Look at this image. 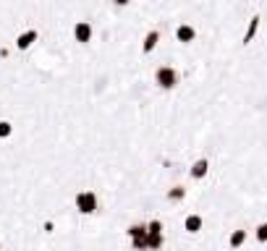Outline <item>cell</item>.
<instances>
[{
    "mask_svg": "<svg viewBox=\"0 0 267 251\" xmlns=\"http://www.w3.org/2000/svg\"><path fill=\"white\" fill-rule=\"evenodd\" d=\"M194 37H197V32H194V26H189V24H181L176 29V40L178 42H194Z\"/></svg>",
    "mask_w": 267,
    "mask_h": 251,
    "instance_id": "ba28073f",
    "label": "cell"
},
{
    "mask_svg": "<svg viewBox=\"0 0 267 251\" xmlns=\"http://www.w3.org/2000/svg\"><path fill=\"white\" fill-rule=\"evenodd\" d=\"M155 81H158L160 89H173L178 84V73H176V68L162 66V68H158V73H155Z\"/></svg>",
    "mask_w": 267,
    "mask_h": 251,
    "instance_id": "7a4b0ae2",
    "label": "cell"
},
{
    "mask_svg": "<svg viewBox=\"0 0 267 251\" xmlns=\"http://www.w3.org/2000/svg\"><path fill=\"white\" fill-rule=\"evenodd\" d=\"M147 233H162V220H150L147 222Z\"/></svg>",
    "mask_w": 267,
    "mask_h": 251,
    "instance_id": "9a60e30c",
    "label": "cell"
},
{
    "mask_svg": "<svg viewBox=\"0 0 267 251\" xmlns=\"http://www.w3.org/2000/svg\"><path fill=\"white\" fill-rule=\"evenodd\" d=\"M183 230H186L189 236H197L205 230V217L197 215V212H189L186 217H183Z\"/></svg>",
    "mask_w": 267,
    "mask_h": 251,
    "instance_id": "277c9868",
    "label": "cell"
},
{
    "mask_svg": "<svg viewBox=\"0 0 267 251\" xmlns=\"http://www.w3.org/2000/svg\"><path fill=\"white\" fill-rule=\"evenodd\" d=\"M162 246H165L162 233H147V251H160Z\"/></svg>",
    "mask_w": 267,
    "mask_h": 251,
    "instance_id": "9c48e42d",
    "label": "cell"
},
{
    "mask_svg": "<svg viewBox=\"0 0 267 251\" xmlns=\"http://www.w3.org/2000/svg\"><path fill=\"white\" fill-rule=\"evenodd\" d=\"M189 175L194 181H205L207 175H210V160H207V157H199V160L189 167Z\"/></svg>",
    "mask_w": 267,
    "mask_h": 251,
    "instance_id": "5b68a950",
    "label": "cell"
},
{
    "mask_svg": "<svg viewBox=\"0 0 267 251\" xmlns=\"http://www.w3.org/2000/svg\"><path fill=\"white\" fill-rule=\"evenodd\" d=\"M11 134H13V126L8 120H0V139H8Z\"/></svg>",
    "mask_w": 267,
    "mask_h": 251,
    "instance_id": "2e32d148",
    "label": "cell"
},
{
    "mask_svg": "<svg viewBox=\"0 0 267 251\" xmlns=\"http://www.w3.org/2000/svg\"><path fill=\"white\" fill-rule=\"evenodd\" d=\"M113 3H115V5H128L131 0H113Z\"/></svg>",
    "mask_w": 267,
    "mask_h": 251,
    "instance_id": "e0dca14e",
    "label": "cell"
},
{
    "mask_svg": "<svg viewBox=\"0 0 267 251\" xmlns=\"http://www.w3.org/2000/svg\"><path fill=\"white\" fill-rule=\"evenodd\" d=\"M257 29H260V16H254L252 21H249V29H246V37H244V45H249V42L254 40V34H257Z\"/></svg>",
    "mask_w": 267,
    "mask_h": 251,
    "instance_id": "5bb4252c",
    "label": "cell"
},
{
    "mask_svg": "<svg viewBox=\"0 0 267 251\" xmlns=\"http://www.w3.org/2000/svg\"><path fill=\"white\" fill-rule=\"evenodd\" d=\"M254 238H257V244L267 246V220H265V222H260V225L254 228Z\"/></svg>",
    "mask_w": 267,
    "mask_h": 251,
    "instance_id": "4fadbf2b",
    "label": "cell"
},
{
    "mask_svg": "<svg viewBox=\"0 0 267 251\" xmlns=\"http://www.w3.org/2000/svg\"><path fill=\"white\" fill-rule=\"evenodd\" d=\"M34 40H37V32H34V29H29V32H24V34L16 40V48H18V50H26V48H32V42H34Z\"/></svg>",
    "mask_w": 267,
    "mask_h": 251,
    "instance_id": "8fae6325",
    "label": "cell"
},
{
    "mask_svg": "<svg viewBox=\"0 0 267 251\" xmlns=\"http://www.w3.org/2000/svg\"><path fill=\"white\" fill-rule=\"evenodd\" d=\"M246 238H249V233H246L244 228H236V230H231V233H228V249H231V251L244 249Z\"/></svg>",
    "mask_w": 267,
    "mask_h": 251,
    "instance_id": "8992f818",
    "label": "cell"
},
{
    "mask_svg": "<svg viewBox=\"0 0 267 251\" xmlns=\"http://www.w3.org/2000/svg\"><path fill=\"white\" fill-rule=\"evenodd\" d=\"M158 42H160V32H150V34H147L144 37V52H152L155 48H158Z\"/></svg>",
    "mask_w": 267,
    "mask_h": 251,
    "instance_id": "7c38bea8",
    "label": "cell"
},
{
    "mask_svg": "<svg viewBox=\"0 0 267 251\" xmlns=\"http://www.w3.org/2000/svg\"><path fill=\"white\" fill-rule=\"evenodd\" d=\"M73 204H76V209L81 212V215H95V212L100 209V199H97L95 191H79Z\"/></svg>",
    "mask_w": 267,
    "mask_h": 251,
    "instance_id": "6da1fadb",
    "label": "cell"
},
{
    "mask_svg": "<svg viewBox=\"0 0 267 251\" xmlns=\"http://www.w3.org/2000/svg\"><path fill=\"white\" fill-rule=\"evenodd\" d=\"M73 37H76V42L87 45V42L92 40V26H89L87 21H79L76 26H73Z\"/></svg>",
    "mask_w": 267,
    "mask_h": 251,
    "instance_id": "52a82bcc",
    "label": "cell"
},
{
    "mask_svg": "<svg viewBox=\"0 0 267 251\" xmlns=\"http://www.w3.org/2000/svg\"><path fill=\"white\" fill-rule=\"evenodd\" d=\"M128 238H131L134 251H147V225H128Z\"/></svg>",
    "mask_w": 267,
    "mask_h": 251,
    "instance_id": "3957f363",
    "label": "cell"
},
{
    "mask_svg": "<svg viewBox=\"0 0 267 251\" xmlns=\"http://www.w3.org/2000/svg\"><path fill=\"white\" fill-rule=\"evenodd\" d=\"M186 194H189V191L183 189V186H173V189H168V194H165V199L176 204V201H183V199H186Z\"/></svg>",
    "mask_w": 267,
    "mask_h": 251,
    "instance_id": "30bf717a",
    "label": "cell"
}]
</instances>
